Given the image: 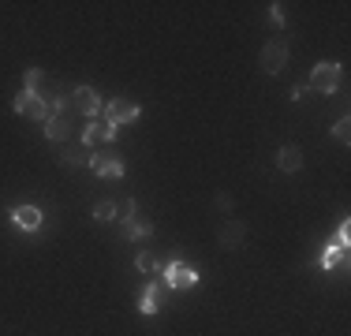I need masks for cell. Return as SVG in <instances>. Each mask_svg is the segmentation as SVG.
<instances>
[{
  "mask_svg": "<svg viewBox=\"0 0 351 336\" xmlns=\"http://www.w3.org/2000/svg\"><path fill=\"white\" fill-rule=\"evenodd\" d=\"M340 82H344V67H340V64H314L306 90H317V94H337Z\"/></svg>",
  "mask_w": 351,
  "mask_h": 336,
  "instance_id": "1",
  "label": "cell"
},
{
  "mask_svg": "<svg viewBox=\"0 0 351 336\" xmlns=\"http://www.w3.org/2000/svg\"><path fill=\"white\" fill-rule=\"evenodd\" d=\"M161 284L165 288H172V291H180V288H195L198 284V273L191 269L187 262H169V265H161Z\"/></svg>",
  "mask_w": 351,
  "mask_h": 336,
  "instance_id": "2",
  "label": "cell"
},
{
  "mask_svg": "<svg viewBox=\"0 0 351 336\" xmlns=\"http://www.w3.org/2000/svg\"><path fill=\"white\" fill-rule=\"evenodd\" d=\"M12 108L23 116V120H49V105L41 94H30V90H23V94H15Z\"/></svg>",
  "mask_w": 351,
  "mask_h": 336,
  "instance_id": "3",
  "label": "cell"
},
{
  "mask_svg": "<svg viewBox=\"0 0 351 336\" xmlns=\"http://www.w3.org/2000/svg\"><path fill=\"white\" fill-rule=\"evenodd\" d=\"M101 112H105V123H112V128H123V123L138 120V105H135L131 97L108 101V105H101Z\"/></svg>",
  "mask_w": 351,
  "mask_h": 336,
  "instance_id": "4",
  "label": "cell"
},
{
  "mask_svg": "<svg viewBox=\"0 0 351 336\" xmlns=\"http://www.w3.org/2000/svg\"><path fill=\"white\" fill-rule=\"evenodd\" d=\"M71 108L82 112L86 120H97V112H101V97H97L94 86H75L71 90Z\"/></svg>",
  "mask_w": 351,
  "mask_h": 336,
  "instance_id": "5",
  "label": "cell"
},
{
  "mask_svg": "<svg viewBox=\"0 0 351 336\" xmlns=\"http://www.w3.org/2000/svg\"><path fill=\"white\" fill-rule=\"evenodd\" d=\"M284 64H288V45H284L280 38H273L269 45L262 49V71L280 75V71H284Z\"/></svg>",
  "mask_w": 351,
  "mask_h": 336,
  "instance_id": "6",
  "label": "cell"
},
{
  "mask_svg": "<svg viewBox=\"0 0 351 336\" xmlns=\"http://www.w3.org/2000/svg\"><path fill=\"white\" fill-rule=\"evenodd\" d=\"M322 269L325 273H348V247H340L337 239L322 250Z\"/></svg>",
  "mask_w": 351,
  "mask_h": 336,
  "instance_id": "7",
  "label": "cell"
},
{
  "mask_svg": "<svg viewBox=\"0 0 351 336\" xmlns=\"http://www.w3.org/2000/svg\"><path fill=\"white\" fill-rule=\"evenodd\" d=\"M12 224L23 232H38L41 228V209L38 206H15L12 209Z\"/></svg>",
  "mask_w": 351,
  "mask_h": 336,
  "instance_id": "8",
  "label": "cell"
},
{
  "mask_svg": "<svg viewBox=\"0 0 351 336\" xmlns=\"http://www.w3.org/2000/svg\"><path fill=\"white\" fill-rule=\"evenodd\" d=\"M116 139V128L112 123H105V120H86V128H82V142H112Z\"/></svg>",
  "mask_w": 351,
  "mask_h": 336,
  "instance_id": "9",
  "label": "cell"
},
{
  "mask_svg": "<svg viewBox=\"0 0 351 336\" xmlns=\"http://www.w3.org/2000/svg\"><path fill=\"white\" fill-rule=\"evenodd\" d=\"M94 172L101 176V180H120V176L128 172V168H123V161H120V157L97 154V157H94Z\"/></svg>",
  "mask_w": 351,
  "mask_h": 336,
  "instance_id": "10",
  "label": "cell"
},
{
  "mask_svg": "<svg viewBox=\"0 0 351 336\" xmlns=\"http://www.w3.org/2000/svg\"><path fill=\"white\" fill-rule=\"evenodd\" d=\"M243 235H247L243 221H239V217H232V221L217 232V243H221V247H239V243H243Z\"/></svg>",
  "mask_w": 351,
  "mask_h": 336,
  "instance_id": "11",
  "label": "cell"
},
{
  "mask_svg": "<svg viewBox=\"0 0 351 336\" xmlns=\"http://www.w3.org/2000/svg\"><path fill=\"white\" fill-rule=\"evenodd\" d=\"M161 291H165L161 280L149 284V288L138 296V314H157V310H161Z\"/></svg>",
  "mask_w": 351,
  "mask_h": 336,
  "instance_id": "12",
  "label": "cell"
},
{
  "mask_svg": "<svg viewBox=\"0 0 351 336\" xmlns=\"http://www.w3.org/2000/svg\"><path fill=\"white\" fill-rule=\"evenodd\" d=\"M277 165H280V172H299L303 168V149L299 146H280V154H277Z\"/></svg>",
  "mask_w": 351,
  "mask_h": 336,
  "instance_id": "13",
  "label": "cell"
},
{
  "mask_svg": "<svg viewBox=\"0 0 351 336\" xmlns=\"http://www.w3.org/2000/svg\"><path fill=\"white\" fill-rule=\"evenodd\" d=\"M94 149H60V161L68 165V168H94Z\"/></svg>",
  "mask_w": 351,
  "mask_h": 336,
  "instance_id": "14",
  "label": "cell"
},
{
  "mask_svg": "<svg viewBox=\"0 0 351 336\" xmlns=\"http://www.w3.org/2000/svg\"><path fill=\"white\" fill-rule=\"evenodd\" d=\"M45 139L49 142H64V139H68V116H49V120H45Z\"/></svg>",
  "mask_w": 351,
  "mask_h": 336,
  "instance_id": "15",
  "label": "cell"
},
{
  "mask_svg": "<svg viewBox=\"0 0 351 336\" xmlns=\"http://www.w3.org/2000/svg\"><path fill=\"white\" fill-rule=\"evenodd\" d=\"M123 235H128L131 243L149 239V235H154V224H146V221H128V224H123Z\"/></svg>",
  "mask_w": 351,
  "mask_h": 336,
  "instance_id": "16",
  "label": "cell"
},
{
  "mask_svg": "<svg viewBox=\"0 0 351 336\" xmlns=\"http://www.w3.org/2000/svg\"><path fill=\"white\" fill-rule=\"evenodd\" d=\"M41 86H45V71H41V67H27V75H23V90L41 94Z\"/></svg>",
  "mask_w": 351,
  "mask_h": 336,
  "instance_id": "17",
  "label": "cell"
},
{
  "mask_svg": "<svg viewBox=\"0 0 351 336\" xmlns=\"http://www.w3.org/2000/svg\"><path fill=\"white\" fill-rule=\"evenodd\" d=\"M94 221L97 224H108V221H116V202H97V206H94Z\"/></svg>",
  "mask_w": 351,
  "mask_h": 336,
  "instance_id": "18",
  "label": "cell"
},
{
  "mask_svg": "<svg viewBox=\"0 0 351 336\" xmlns=\"http://www.w3.org/2000/svg\"><path fill=\"white\" fill-rule=\"evenodd\" d=\"M332 139L344 142V146L351 142V120H348V116H340V120H337V128H332Z\"/></svg>",
  "mask_w": 351,
  "mask_h": 336,
  "instance_id": "19",
  "label": "cell"
},
{
  "mask_svg": "<svg viewBox=\"0 0 351 336\" xmlns=\"http://www.w3.org/2000/svg\"><path fill=\"white\" fill-rule=\"evenodd\" d=\"M116 217H120V224L135 221V198H123L120 206H116Z\"/></svg>",
  "mask_w": 351,
  "mask_h": 336,
  "instance_id": "20",
  "label": "cell"
},
{
  "mask_svg": "<svg viewBox=\"0 0 351 336\" xmlns=\"http://www.w3.org/2000/svg\"><path fill=\"white\" fill-rule=\"evenodd\" d=\"M135 265L142 269V273H154V269H161V265H157V262H154V254H146V250H142V254L135 258Z\"/></svg>",
  "mask_w": 351,
  "mask_h": 336,
  "instance_id": "21",
  "label": "cell"
},
{
  "mask_svg": "<svg viewBox=\"0 0 351 336\" xmlns=\"http://www.w3.org/2000/svg\"><path fill=\"white\" fill-rule=\"evenodd\" d=\"M337 243H340V247H348V243H351V221H348V217L340 221V228H337Z\"/></svg>",
  "mask_w": 351,
  "mask_h": 336,
  "instance_id": "22",
  "label": "cell"
},
{
  "mask_svg": "<svg viewBox=\"0 0 351 336\" xmlns=\"http://www.w3.org/2000/svg\"><path fill=\"white\" fill-rule=\"evenodd\" d=\"M269 19L277 23V27H284V12H280V4H269Z\"/></svg>",
  "mask_w": 351,
  "mask_h": 336,
  "instance_id": "23",
  "label": "cell"
},
{
  "mask_svg": "<svg viewBox=\"0 0 351 336\" xmlns=\"http://www.w3.org/2000/svg\"><path fill=\"white\" fill-rule=\"evenodd\" d=\"M306 94H311V90H306V86H291V101H303Z\"/></svg>",
  "mask_w": 351,
  "mask_h": 336,
  "instance_id": "24",
  "label": "cell"
},
{
  "mask_svg": "<svg viewBox=\"0 0 351 336\" xmlns=\"http://www.w3.org/2000/svg\"><path fill=\"white\" fill-rule=\"evenodd\" d=\"M217 206H221V209H232V195H217Z\"/></svg>",
  "mask_w": 351,
  "mask_h": 336,
  "instance_id": "25",
  "label": "cell"
}]
</instances>
